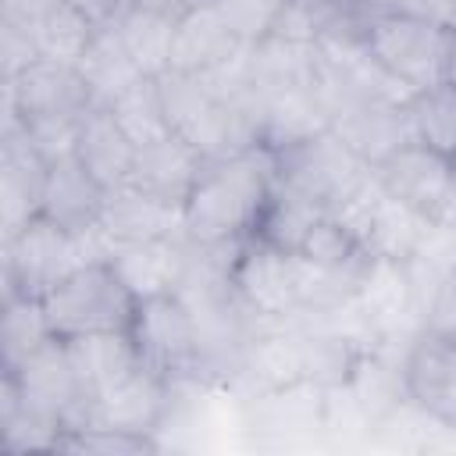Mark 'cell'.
Returning a JSON list of instances; mask_svg holds the SVG:
<instances>
[{"mask_svg":"<svg viewBox=\"0 0 456 456\" xmlns=\"http://www.w3.org/2000/svg\"><path fill=\"white\" fill-rule=\"evenodd\" d=\"M271 178L274 160L264 146L228 160H207L200 182L182 203L185 239L203 246H228L249 239L267 203Z\"/></svg>","mask_w":456,"mask_h":456,"instance_id":"1","label":"cell"},{"mask_svg":"<svg viewBox=\"0 0 456 456\" xmlns=\"http://www.w3.org/2000/svg\"><path fill=\"white\" fill-rule=\"evenodd\" d=\"M135 306L139 299L128 292L110 260L71 271L43 296V310L57 338L89 331H128Z\"/></svg>","mask_w":456,"mask_h":456,"instance_id":"2","label":"cell"},{"mask_svg":"<svg viewBox=\"0 0 456 456\" xmlns=\"http://www.w3.org/2000/svg\"><path fill=\"white\" fill-rule=\"evenodd\" d=\"M449 39L452 32L438 21L399 11H378L367 25L363 46L385 71H392L399 82H406L417 93L445 78Z\"/></svg>","mask_w":456,"mask_h":456,"instance_id":"3","label":"cell"},{"mask_svg":"<svg viewBox=\"0 0 456 456\" xmlns=\"http://www.w3.org/2000/svg\"><path fill=\"white\" fill-rule=\"evenodd\" d=\"M271 160H274V178L281 185L310 196L328 214L342 200H349L363 182L374 178V167H367L331 128L306 142L271 153Z\"/></svg>","mask_w":456,"mask_h":456,"instance_id":"4","label":"cell"},{"mask_svg":"<svg viewBox=\"0 0 456 456\" xmlns=\"http://www.w3.org/2000/svg\"><path fill=\"white\" fill-rule=\"evenodd\" d=\"M0 260H4V292H25L43 299L61 278L86 267L75 232L61 228L50 217H32L14 235L0 239Z\"/></svg>","mask_w":456,"mask_h":456,"instance_id":"5","label":"cell"},{"mask_svg":"<svg viewBox=\"0 0 456 456\" xmlns=\"http://www.w3.org/2000/svg\"><path fill=\"white\" fill-rule=\"evenodd\" d=\"M142 367L164 374L167 381H196L200 367V342L192 310L175 296H150L139 299L132 328H128Z\"/></svg>","mask_w":456,"mask_h":456,"instance_id":"6","label":"cell"},{"mask_svg":"<svg viewBox=\"0 0 456 456\" xmlns=\"http://www.w3.org/2000/svg\"><path fill=\"white\" fill-rule=\"evenodd\" d=\"M232 285L242 296V303L260 317V324L292 321L303 310L296 253L278 249L256 235L242 239L235 264H232Z\"/></svg>","mask_w":456,"mask_h":456,"instance_id":"7","label":"cell"},{"mask_svg":"<svg viewBox=\"0 0 456 456\" xmlns=\"http://www.w3.org/2000/svg\"><path fill=\"white\" fill-rule=\"evenodd\" d=\"M4 374L14 378V385L28 406L61 420L64 431H78L89 424V392L82 388V381L71 367L64 338H50L25 363H18L14 370H4Z\"/></svg>","mask_w":456,"mask_h":456,"instance_id":"8","label":"cell"},{"mask_svg":"<svg viewBox=\"0 0 456 456\" xmlns=\"http://www.w3.org/2000/svg\"><path fill=\"white\" fill-rule=\"evenodd\" d=\"M175 395L178 381H167L164 374L139 363L135 370L121 374L118 381L89 395V424L132 435H157V428H164V420L175 410Z\"/></svg>","mask_w":456,"mask_h":456,"instance_id":"9","label":"cell"},{"mask_svg":"<svg viewBox=\"0 0 456 456\" xmlns=\"http://www.w3.org/2000/svg\"><path fill=\"white\" fill-rule=\"evenodd\" d=\"M89 107L96 103L78 64L39 57L14 78H4V125L57 118V114H86Z\"/></svg>","mask_w":456,"mask_h":456,"instance_id":"10","label":"cell"},{"mask_svg":"<svg viewBox=\"0 0 456 456\" xmlns=\"http://www.w3.org/2000/svg\"><path fill=\"white\" fill-rule=\"evenodd\" d=\"M353 299L370 321L381 346L406 349L410 338L424 328V310L417 303L406 260H370Z\"/></svg>","mask_w":456,"mask_h":456,"instance_id":"11","label":"cell"},{"mask_svg":"<svg viewBox=\"0 0 456 456\" xmlns=\"http://www.w3.org/2000/svg\"><path fill=\"white\" fill-rule=\"evenodd\" d=\"M403 385L420 413L456 428V338L420 328L403 349Z\"/></svg>","mask_w":456,"mask_h":456,"instance_id":"12","label":"cell"},{"mask_svg":"<svg viewBox=\"0 0 456 456\" xmlns=\"http://www.w3.org/2000/svg\"><path fill=\"white\" fill-rule=\"evenodd\" d=\"M374 175L388 196L420 210L428 221H438L456 192V167L420 142H406L395 157L374 167Z\"/></svg>","mask_w":456,"mask_h":456,"instance_id":"13","label":"cell"},{"mask_svg":"<svg viewBox=\"0 0 456 456\" xmlns=\"http://www.w3.org/2000/svg\"><path fill=\"white\" fill-rule=\"evenodd\" d=\"M331 132L367 167H381L406 142H417L410 125V103H392V100H360L338 107L331 114Z\"/></svg>","mask_w":456,"mask_h":456,"instance_id":"14","label":"cell"},{"mask_svg":"<svg viewBox=\"0 0 456 456\" xmlns=\"http://www.w3.org/2000/svg\"><path fill=\"white\" fill-rule=\"evenodd\" d=\"M46 160L32 150L21 125L11 121L0 132V239L25 228L32 217H39L43 182H46Z\"/></svg>","mask_w":456,"mask_h":456,"instance_id":"15","label":"cell"},{"mask_svg":"<svg viewBox=\"0 0 456 456\" xmlns=\"http://www.w3.org/2000/svg\"><path fill=\"white\" fill-rule=\"evenodd\" d=\"M100 224L107 228L114 246H132V242H150V239H185L182 203L160 200L132 182L107 192Z\"/></svg>","mask_w":456,"mask_h":456,"instance_id":"16","label":"cell"},{"mask_svg":"<svg viewBox=\"0 0 456 456\" xmlns=\"http://www.w3.org/2000/svg\"><path fill=\"white\" fill-rule=\"evenodd\" d=\"M256 103H260V146L267 153L289 150L331 128V110L328 100L321 96V86L260 96Z\"/></svg>","mask_w":456,"mask_h":456,"instance_id":"17","label":"cell"},{"mask_svg":"<svg viewBox=\"0 0 456 456\" xmlns=\"http://www.w3.org/2000/svg\"><path fill=\"white\" fill-rule=\"evenodd\" d=\"M207 167V157L182 135H164L157 142L139 146L135 153V167H132V185L171 200V203H185V196L192 192V185L200 182Z\"/></svg>","mask_w":456,"mask_h":456,"instance_id":"18","label":"cell"},{"mask_svg":"<svg viewBox=\"0 0 456 456\" xmlns=\"http://www.w3.org/2000/svg\"><path fill=\"white\" fill-rule=\"evenodd\" d=\"M242 46L246 43L217 14V7L210 0H203V4H196V7H189V11H182L175 18L171 68L175 71H189V75H203V71L217 68L221 61H228Z\"/></svg>","mask_w":456,"mask_h":456,"instance_id":"19","label":"cell"},{"mask_svg":"<svg viewBox=\"0 0 456 456\" xmlns=\"http://www.w3.org/2000/svg\"><path fill=\"white\" fill-rule=\"evenodd\" d=\"M139 146L128 139V132L114 121L107 107H89L78 125V146L75 157L86 164V171L110 192L132 182Z\"/></svg>","mask_w":456,"mask_h":456,"instance_id":"20","label":"cell"},{"mask_svg":"<svg viewBox=\"0 0 456 456\" xmlns=\"http://www.w3.org/2000/svg\"><path fill=\"white\" fill-rule=\"evenodd\" d=\"M103 203H107V189L86 171V164L78 157L53 160L46 167L43 200H39V214L43 217H50L61 228L75 232V228H86V224L100 221Z\"/></svg>","mask_w":456,"mask_h":456,"instance_id":"21","label":"cell"},{"mask_svg":"<svg viewBox=\"0 0 456 456\" xmlns=\"http://www.w3.org/2000/svg\"><path fill=\"white\" fill-rule=\"evenodd\" d=\"M185 249L189 239H150V242L118 246L110 264L135 299H150L178 289L185 271Z\"/></svg>","mask_w":456,"mask_h":456,"instance_id":"22","label":"cell"},{"mask_svg":"<svg viewBox=\"0 0 456 456\" xmlns=\"http://www.w3.org/2000/svg\"><path fill=\"white\" fill-rule=\"evenodd\" d=\"M321 78V50L317 43H296L281 36H267L253 43V93L274 96L289 89L317 86Z\"/></svg>","mask_w":456,"mask_h":456,"instance_id":"23","label":"cell"},{"mask_svg":"<svg viewBox=\"0 0 456 456\" xmlns=\"http://www.w3.org/2000/svg\"><path fill=\"white\" fill-rule=\"evenodd\" d=\"M64 349H68L71 367H75V374L89 395H96L100 388H107L110 381H118L121 374H128L142 363L128 331L75 335V338H64Z\"/></svg>","mask_w":456,"mask_h":456,"instance_id":"24","label":"cell"},{"mask_svg":"<svg viewBox=\"0 0 456 456\" xmlns=\"http://www.w3.org/2000/svg\"><path fill=\"white\" fill-rule=\"evenodd\" d=\"M78 71H82L96 107H110L125 89H132L139 78H146L139 71V64L132 61V53L125 50V43L110 21L96 28L89 50L78 61Z\"/></svg>","mask_w":456,"mask_h":456,"instance_id":"25","label":"cell"},{"mask_svg":"<svg viewBox=\"0 0 456 456\" xmlns=\"http://www.w3.org/2000/svg\"><path fill=\"white\" fill-rule=\"evenodd\" d=\"M64 438V424L28 406L11 374H0V445L4 452H57Z\"/></svg>","mask_w":456,"mask_h":456,"instance_id":"26","label":"cell"},{"mask_svg":"<svg viewBox=\"0 0 456 456\" xmlns=\"http://www.w3.org/2000/svg\"><path fill=\"white\" fill-rule=\"evenodd\" d=\"M328 210L321 203H314L310 196L281 185L278 178H271V192H267V203L260 210V221H256V239L278 246V249H289V253H299L303 239L310 235V228L324 217Z\"/></svg>","mask_w":456,"mask_h":456,"instance_id":"27","label":"cell"},{"mask_svg":"<svg viewBox=\"0 0 456 456\" xmlns=\"http://www.w3.org/2000/svg\"><path fill=\"white\" fill-rule=\"evenodd\" d=\"M110 25L118 28L125 50L132 53V61L139 64V71L146 78H160L164 71H171V46H175V18L171 14L121 7V14Z\"/></svg>","mask_w":456,"mask_h":456,"instance_id":"28","label":"cell"},{"mask_svg":"<svg viewBox=\"0 0 456 456\" xmlns=\"http://www.w3.org/2000/svg\"><path fill=\"white\" fill-rule=\"evenodd\" d=\"M53 335L43 299L25 292H4V314H0V370H14L25 363L36 349H43Z\"/></svg>","mask_w":456,"mask_h":456,"instance_id":"29","label":"cell"},{"mask_svg":"<svg viewBox=\"0 0 456 456\" xmlns=\"http://www.w3.org/2000/svg\"><path fill=\"white\" fill-rule=\"evenodd\" d=\"M96 28H100V25H96L86 11H78L75 4L53 0V4L43 11V18L28 28V36H32V43H36V50H39L43 61L78 64L82 53L89 50Z\"/></svg>","mask_w":456,"mask_h":456,"instance_id":"30","label":"cell"},{"mask_svg":"<svg viewBox=\"0 0 456 456\" xmlns=\"http://www.w3.org/2000/svg\"><path fill=\"white\" fill-rule=\"evenodd\" d=\"M157 89H160V100H164V110H167V125L175 135L196 142L200 132L207 128V121L214 118L217 110V96L203 86L200 75H189V71H164L157 78Z\"/></svg>","mask_w":456,"mask_h":456,"instance_id":"31","label":"cell"},{"mask_svg":"<svg viewBox=\"0 0 456 456\" xmlns=\"http://www.w3.org/2000/svg\"><path fill=\"white\" fill-rule=\"evenodd\" d=\"M410 125L413 139L456 167V86L438 82L417 89L410 100Z\"/></svg>","mask_w":456,"mask_h":456,"instance_id":"32","label":"cell"},{"mask_svg":"<svg viewBox=\"0 0 456 456\" xmlns=\"http://www.w3.org/2000/svg\"><path fill=\"white\" fill-rule=\"evenodd\" d=\"M114 121L128 132V139L135 146H146V142H157L164 135H171V125H167V110H164V100H160V89H157V78H139L132 89H125L110 107Z\"/></svg>","mask_w":456,"mask_h":456,"instance_id":"33","label":"cell"},{"mask_svg":"<svg viewBox=\"0 0 456 456\" xmlns=\"http://www.w3.org/2000/svg\"><path fill=\"white\" fill-rule=\"evenodd\" d=\"M299 253L306 260H314V264H324V267H367L370 264V256L360 246V239L331 214H324L310 228V235L303 239Z\"/></svg>","mask_w":456,"mask_h":456,"instance_id":"34","label":"cell"},{"mask_svg":"<svg viewBox=\"0 0 456 456\" xmlns=\"http://www.w3.org/2000/svg\"><path fill=\"white\" fill-rule=\"evenodd\" d=\"M57 452H100V456H135V452H157V438L153 435H132V431H118V428H78V431H64L61 449Z\"/></svg>","mask_w":456,"mask_h":456,"instance_id":"35","label":"cell"},{"mask_svg":"<svg viewBox=\"0 0 456 456\" xmlns=\"http://www.w3.org/2000/svg\"><path fill=\"white\" fill-rule=\"evenodd\" d=\"M217 7V14L232 25V32L242 43H260L274 32L278 14L285 7V0H210Z\"/></svg>","mask_w":456,"mask_h":456,"instance_id":"36","label":"cell"},{"mask_svg":"<svg viewBox=\"0 0 456 456\" xmlns=\"http://www.w3.org/2000/svg\"><path fill=\"white\" fill-rule=\"evenodd\" d=\"M18 125H21L25 139L32 142V150L46 164L64 160V157H75L82 114H57V118H36V121H18Z\"/></svg>","mask_w":456,"mask_h":456,"instance_id":"37","label":"cell"},{"mask_svg":"<svg viewBox=\"0 0 456 456\" xmlns=\"http://www.w3.org/2000/svg\"><path fill=\"white\" fill-rule=\"evenodd\" d=\"M32 61H39V50H36L32 36L25 28H18V25L0 21V75L4 78H14Z\"/></svg>","mask_w":456,"mask_h":456,"instance_id":"38","label":"cell"},{"mask_svg":"<svg viewBox=\"0 0 456 456\" xmlns=\"http://www.w3.org/2000/svg\"><path fill=\"white\" fill-rule=\"evenodd\" d=\"M68 4H75L78 11H86L96 25H107V21H114V18L121 14V7H125L128 0H68Z\"/></svg>","mask_w":456,"mask_h":456,"instance_id":"39","label":"cell"},{"mask_svg":"<svg viewBox=\"0 0 456 456\" xmlns=\"http://www.w3.org/2000/svg\"><path fill=\"white\" fill-rule=\"evenodd\" d=\"M196 4H203V0H128L125 7H142V11H157V14H171V18H178L182 11L196 7Z\"/></svg>","mask_w":456,"mask_h":456,"instance_id":"40","label":"cell"},{"mask_svg":"<svg viewBox=\"0 0 456 456\" xmlns=\"http://www.w3.org/2000/svg\"><path fill=\"white\" fill-rule=\"evenodd\" d=\"M442 82L456 86V32H452V39H449V57H445V78H442Z\"/></svg>","mask_w":456,"mask_h":456,"instance_id":"41","label":"cell"},{"mask_svg":"<svg viewBox=\"0 0 456 456\" xmlns=\"http://www.w3.org/2000/svg\"><path fill=\"white\" fill-rule=\"evenodd\" d=\"M328 4H342V0H328ZM378 4H381V0H378ZM381 11H385V7H381Z\"/></svg>","mask_w":456,"mask_h":456,"instance_id":"42","label":"cell"}]
</instances>
